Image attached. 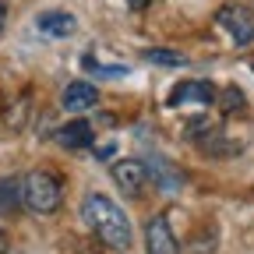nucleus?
<instances>
[{
  "label": "nucleus",
  "mask_w": 254,
  "mask_h": 254,
  "mask_svg": "<svg viewBox=\"0 0 254 254\" xmlns=\"http://www.w3.org/2000/svg\"><path fill=\"white\" fill-rule=\"evenodd\" d=\"M145 163V173L152 177V184H159L163 190H177V187H184V173L173 166V163H166L163 155H148V159H141Z\"/></svg>",
  "instance_id": "0eeeda50"
},
{
  "label": "nucleus",
  "mask_w": 254,
  "mask_h": 254,
  "mask_svg": "<svg viewBox=\"0 0 254 254\" xmlns=\"http://www.w3.org/2000/svg\"><path fill=\"white\" fill-rule=\"evenodd\" d=\"M148 4V0H131V7H145Z\"/></svg>",
  "instance_id": "f3484780"
},
{
  "label": "nucleus",
  "mask_w": 254,
  "mask_h": 254,
  "mask_svg": "<svg viewBox=\"0 0 254 254\" xmlns=\"http://www.w3.org/2000/svg\"><path fill=\"white\" fill-rule=\"evenodd\" d=\"M81 219L88 222V230L99 237L103 244H110V247L127 251V247H131V240H134L127 212H124L113 198L99 194V190H92V194L81 198Z\"/></svg>",
  "instance_id": "f257e3e1"
},
{
  "label": "nucleus",
  "mask_w": 254,
  "mask_h": 254,
  "mask_svg": "<svg viewBox=\"0 0 254 254\" xmlns=\"http://www.w3.org/2000/svg\"><path fill=\"white\" fill-rule=\"evenodd\" d=\"M85 67H92L95 74H106V78H120V74H127V67H103V64H95L92 57H85Z\"/></svg>",
  "instance_id": "4468645a"
},
{
  "label": "nucleus",
  "mask_w": 254,
  "mask_h": 254,
  "mask_svg": "<svg viewBox=\"0 0 254 254\" xmlns=\"http://www.w3.org/2000/svg\"><path fill=\"white\" fill-rule=\"evenodd\" d=\"M145 251L148 254H180V244H177V233L170 226V219L159 212L145 222Z\"/></svg>",
  "instance_id": "20e7f679"
},
{
  "label": "nucleus",
  "mask_w": 254,
  "mask_h": 254,
  "mask_svg": "<svg viewBox=\"0 0 254 254\" xmlns=\"http://www.w3.org/2000/svg\"><path fill=\"white\" fill-rule=\"evenodd\" d=\"M4 21H7V4L0 0V32H4Z\"/></svg>",
  "instance_id": "2eb2a0df"
},
{
  "label": "nucleus",
  "mask_w": 254,
  "mask_h": 254,
  "mask_svg": "<svg viewBox=\"0 0 254 254\" xmlns=\"http://www.w3.org/2000/svg\"><path fill=\"white\" fill-rule=\"evenodd\" d=\"M141 57L152 60V64H163V67H184V64H187V57L184 53H173V50H145Z\"/></svg>",
  "instance_id": "f8f14e48"
},
{
  "label": "nucleus",
  "mask_w": 254,
  "mask_h": 254,
  "mask_svg": "<svg viewBox=\"0 0 254 254\" xmlns=\"http://www.w3.org/2000/svg\"><path fill=\"white\" fill-rule=\"evenodd\" d=\"M7 247H11V244H7V233L0 230V254H7Z\"/></svg>",
  "instance_id": "dca6fc26"
},
{
  "label": "nucleus",
  "mask_w": 254,
  "mask_h": 254,
  "mask_svg": "<svg viewBox=\"0 0 254 254\" xmlns=\"http://www.w3.org/2000/svg\"><path fill=\"white\" fill-rule=\"evenodd\" d=\"M57 141L64 145V148H92V141H95V131H92V124H85V120H71V124H64L60 131H57Z\"/></svg>",
  "instance_id": "1a4fd4ad"
},
{
  "label": "nucleus",
  "mask_w": 254,
  "mask_h": 254,
  "mask_svg": "<svg viewBox=\"0 0 254 254\" xmlns=\"http://www.w3.org/2000/svg\"><path fill=\"white\" fill-rule=\"evenodd\" d=\"M18 201H21V180L4 177L0 180V212H11Z\"/></svg>",
  "instance_id": "9b49d317"
},
{
  "label": "nucleus",
  "mask_w": 254,
  "mask_h": 254,
  "mask_svg": "<svg viewBox=\"0 0 254 254\" xmlns=\"http://www.w3.org/2000/svg\"><path fill=\"white\" fill-rule=\"evenodd\" d=\"M36 28L46 32V36H71V32L78 28V21L67 11H46V14L36 18Z\"/></svg>",
  "instance_id": "9d476101"
},
{
  "label": "nucleus",
  "mask_w": 254,
  "mask_h": 254,
  "mask_svg": "<svg viewBox=\"0 0 254 254\" xmlns=\"http://www.w3.org/2000/svg\"><path fill=\"white\" fill-rule=\"evenodd\" d=\"M113 180L117 187L124 190V198H138L145 184H148V173H145V163L141 159H124V163H113Z\"/></svg>",
  "instance_id": "39448f33"
},
{
  "label": "nucleus",
  "mask_w": 254,
  "mask_h": 254,
  "mask_svg": "<svg viewBox=\"0 0 254 254\" xmlns=\"http://www.w3.org/2000/svg\"><path fill=\"white\" fill-rule=\"evenodd\" d=\"M187 103L212 106V103H215V88H212L208 81H180V85L170 92V106H187Z\"/></svg>",
  "instance_id": "423d86ee"
},
{
  "label": "nucleus",
  "mask_w": 254,
  "mask_h": 254,
  "mask_svg": "<svg viewBox=\"0 0 254 254\" xmlns=\"http://www.w3.org/2000/svg\"><path fill=\"white\" fill-rule=\"evenodd\" d=\"M95 99H99L95 85H88V81H71L67 88H64V95H60V106L67 110V113H85V110L95 106Z\"/></svg>",
  "instance_id": "6e6552de"
},
{
  "label": "nucleus",
  "mask_w": 254,
  "mask_h": 254,
  "mask_svg": "<svg viewBox=\"0 0 254 254\" xmlns=\"http://www.w3.org/2000/svg\"><path fill=\"white\" fill-rule=\"evenodd\" d=\"M219 110H222V113H233V110H244V92H240L237 85H230V88H222V103H219Z\"/></svg>",
  "instance_id": "ddd939ff"
},
{
  "label": "nucleus",
  "mask_w": 254,
  "mask_h": 254,
  "mask_svg": "<svg viewBox=\"0 0 254 254\" xmlns=\"http://www.w3.org/2000/svg\"><path fill=\"white\" fill-rule=\"evenodd\" d=\"M21 205L36 215H53L60 208V180L50 170H32L21 180Z\"/></svg>",
  "instance_id": "f03ea898"
},
{
  "label": "nucleus",
  "mask_w": 254,
  "mask_h": 254,
  "mask_svg": "<svg viewBox=\"0 0 254 254\" xmlns=\"http://www.w3.org/2000/svg\"><path fill=\"white\" fill-rule=\"evenodd\" d=\"M215 21L233 36L237 46L254 43V11H247V7H240V4H222L219 14H215Z\"/></svg>",
  "instance_id": "7ed1b4c3"
}]
</instances>
